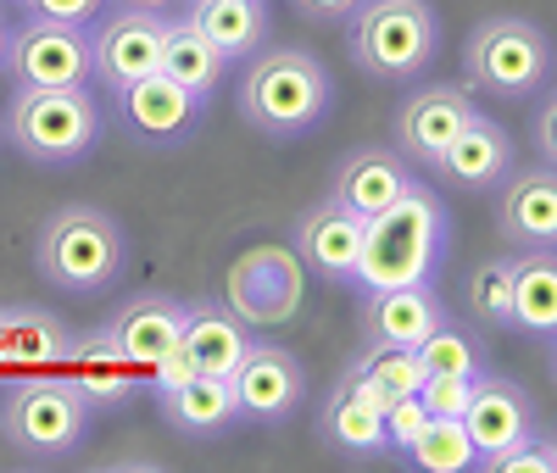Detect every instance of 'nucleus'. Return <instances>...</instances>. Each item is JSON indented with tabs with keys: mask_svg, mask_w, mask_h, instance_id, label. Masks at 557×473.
Wrapping results in <instances>:
<instances>
[{
	"mask_svg": "<svg viewBox=\"0 0 557 473\" xmlns=\"http://www.w3.org/2000/svg\"><path fill=\"white\" fill-rule=\"evenodd\" d=\"M117 107H123V123L146 139V146H184V139L196 134V123H201L207 95L184 89V84L168 78V73H151V78L128 84V89L117 95Z\"/></svg>",
	"mask_w": 557,
	"mask_h": 473,
	"instance_id": "14",
	"label": "nucleus"
},
{
	"mask_svg": "<svg viewBox=\"0 0 557 473\" xmlns=\"http://www.w3.org/2000/svg\"><path fill=\"white\" fill-rule=\"evenodd\" d=\"M17 7H23L28 17H51V23H78V28H89V23L107 12V0H17Z\"/></svg>",
	"mask_w": 557,
	"mask_h": 473,
	"instance_id": "36",
	"label": "nucleus"
},
{
	"mask_svg": "<svg viewBox=\"0 0 557 473\" xmlns=\"http://www.w3.org/2000/svg\"><path fill=\"white\" fill-rule=\"evenodd\" d=\"M407 189H412V162L396 146H357L330 173V201L351 207L362 223L380 217L385 207H396Z\"/></svg>",
	"mask_w": 557,
	"mask_h": 473,
	"instance_id": "13",
	"label": "nucleus"
},
{
	"mask_svg": "<svg viewBox=\"0 0 557 473\" xmlns=\"http://www.w3.org/2000/svg\"><path fill=\"white\" fill-rule=\"evenodd\" d=\"M507 301H513V257L480 262L469 273V284H462V307L491 328H507Z\"/></svg>",
	"mask_w": 557,
	"mask_h": 473,
	"instance_id": "32",
	"label": "nucleus"
},
{
	"mask_svg": "<svg viewBox=\"0 0 557 473\" xmlns=\"http://www.w3.org/2000/svg\"><path fill=\"white\" fill-rule=\"evenodd\" d=\"M89 435V401L51 373H28L23 385L0 401V440L28 462H57L73 457Z\"/></svg>",
	"mask_w": 557,
	"mask_h": 473,
	"instance_id": "6",
	"label": "nucleus"
},
{
	"mask_svg": "<svg viewBox=\"0 0 557 473\" xmlns=\"http://www.w3.org/2000/svg\"><path fill=\"white\" fill-rule=\"evenodd\" d=\"M296 12L312 17V23H341L357 12V0H296Z\"/></svg>",
	"mask_w": 557,
	"mask_h": 473,
	"instance_id": "38",
	"label": "nucleus"
},
{
	"mask_svg": "<svg viewBox=\"0 0 557 473\" xmlns=\"http://www.w3.org/2000/svg\"><path fill=\"white\" fill-rule=\"evenodd\" d=\"M357 385L374 396L380 407H391L396 396H412L418 390V378H424V362H418L412 346H380V340H362L357 362L346 368Z\"/></svg>",
	"mask_w": 557,
	"mask_h": 473,
	"instance_id": "29",
	"label": "nucleus"
},
{
	"mask_svg": "<svg viewBox=\"0 0 557 473\" xmlns=\"http://www.w3.org/2000/svg\"><path fill=\"white\" fill-rule=\"evenodd\" d=\"M178 12L218 45L223 62L257 57L262 45H268V34H273L268 0H178Z\"/></svg>",
	"mask_w": 557,
	"mask_h": 473,
	"instance_id": "24",
	"label": "nucleus"
},
{
	"mask_svg": "<svg viewBox=\"0 0 557 473\" xmlns=\"http://www.w3.org/2000/svg\"><path fill=\"white\" fill-rule=\"evenodd\" d=\"M107 7H134V12H178V0H107Z\"/></svg>",
	"mask_w": 557,
	"mask_h": 473,
	"instance_id": "39",
	"label": "nucleus"
},
{
	"mask_svg": "<svg viewBox=\"0 0 557 473\" xmlns=\"http://www.w3.org/2000/svg\"><path fill=\"white\" fill-rule=\"evenodd\" d=\"M67 328L39 307H0V373H51L67 357Z\"/></svg>",
	"mask_w": 557,
	"mask_h": 473,
	"instance_id": "26",
	"label": "nucleus"
},
{
	"mask_svg": "<svg viewBox=\"0 0 557 473\" xmlns=\"http://www.w3.org/2000/svg\"><path fill=\"white\" fill-rule=\"evenodd\" d=\"M67 385L89 401V412H101V407H123L134 396V378L139 368L107 340V328H96V335H84V340H67Z\"/></svg>",
	"mask_w": 557,
	"mask_h": 473,
	"instance_id": "23",
	"label": "nucleus"
},
{
	"mask_svg": "<svg viewBox=\"0 0 557 473\" xmlns=\"http://www.w3.org/2000/svg\"><path fill=\"white\" fill-rule=\"evenodd\" d=\"M485 373V368H480ZM480 373H424L418 378V401H424L435 418H462V407H469V396H474V378Z\"/></svg>",
	"mask_w": 557,
	"mask_h": 473,
	"instance_id": "33",
	"label": "nucleus"
},
{
	"mask_svg": "<svg viewBox=\"0 0 557 473\" xmlns=\"http://www.w3.org/2000/svg\"><path fill=\"white\" fill-rule=\"evenodd\" d=\"M535 151H541V167L557 162V101L541 89V112H535Z\"/></svg>",
	"mask_w": 557,
	"mask_h": 473,
	"instance_id": "37",
	"label": "nucleus"
},
{
	"mask_svg": "<svg viewBox=\"0 0 557 473\" xmlns=\"http://www.w3.org/2000/svg\"><path fill=\"white\" fill-rule=\"evenodd\" d=\"M507 328H519V335H530L552 351V340H557V257L552 251H519L513 257Z\"/></svg>",
	"mask_w": 557,
	"mask_h": 473,
	"instance_id": "27",
	"label": "nucleus"
},
{
	"mask_svg": "<svg viewBox=\"0 0 557 473\" xmlns=\"http://www.w3.org/2000/svg\"><path fill=\"white\" fill-rule=\"evenodd\" d=\"M318 435L341 457H385V407L368 396L351 373H341L335 390L318 407Z\"/></svg>",
	"mask_w": 557,
	"mask_h": 473,
	"instance_id": "21",
	"label": "nucleus"
},
{
	"mask_svg": "<svg viewBox=\"0 0 557 473\" xmlns=\"http://www.w3.org/2000/svg\"><path fill=\"white\" fill-rule=\"evenodd\" d=\"M552 78V39L530 17H485L462 39V84L502 95V101H524L541 95Z\"/></svg>",
	"mask_w": 557,
	"mask_h": 473,
	"instance_id": "7",
	"label": "nucleus"
},
{
	"mask_svg": "<svg viewBox=\"0 0 557 473\" xmlns=\"http://www.w3.org/2000/svg\"><path fill=\"white\" fill-rule=\"evenodd\" d=\"M552 468H557V446H552V435H535V430L485 462V473H552Z\"/></svg>",
	"mask_w": 557,
	"mask_h": 473,
	"instance_id": "34",
	"label": "nucleus"
},
{
	"mask_svg": "<svg viewBox=\"0 0 557 473\" xmlns=\"http://www.w3.org/2000/svg\"><path fill=\"white\" fill-rule=\"evenodd\" d=\"M7 146L34 167H73L101 146V107L89 89H12Z\"/></svg>",
	"mask_w": 557,
	"mask_h": 473,
	"instance_id": "5",
	"label": "nucleus"
},
{
	"mask_svg": "<svg viewBox=\"0 0 557 473\" xmlns=\"http://www.w3.org/2000/svg\"><path fill=\"white\" fill-rule=\"evenodd\" d=\"M178 346L190 351L196 373L228 378L240 368L251 335H246V323L228 312V301H184V335H178Z\"/></svg>",
	"mask_w": 557,
	"mask_h": 473,
	"instance_id": "25",
	"label": "nucleus"
},
{
	"mask_svg": "<svg viewBox=\"0 0 557 473\" xmlns=\"http://www.w3.org/2000/svg\"><path fill=\"white\" fill-rule=\"evenodd\" d=\"M451 246V217L430 184H418L385 207L380 217L362 223V257H357V284L362 290H391V284H424L435 278L441 257Z\"/></svg>",
	"mask_w": 557,
	"mask_h": 473,
	"instance_id": "2",
	"label": "nucleus"
},
{
	"mask_svg": "<svg viewBox=\"0 0 557 473\" xmlns=\"http://www.w3.org/2000/svg\"><path fill=\"white\" fill-rule=\"evenodd\" d=\"M162 39H168V12H134L117 7L89 28V84L123 95L128 84L162 73Z\"/></svg>",
	"mask_w": 557,
	"mask_h": 473,
	"instance_id": "10",
	"label": "nucleus"
},
{
	"mask_svg": "<svg viewBox=\"0 0 557 473\" xmlns=\"http://www.w3.org/2000/svg\"><path fill=\"white\" fill-rule=\"evenodd\" d=\"M7 34H12V28H7V17H0V62H7Z\"/></svg>",
	"mask_w": 557,
	"mask_h": 473,
	"instance_id": "40",
	"label": "nucleus"
},
{
	"mask_svg": "<svg viewBox=\"0 0 557 473\" xmlns=\"http://www.w3.org/2000/svg\"><path fill=\"white\" fill-rule=\"evenodd\" d=\"M162 73L178 78L184 89H196V95H212L223 84V57H218V45L184 17V12H168V39H162Z\"/></svg>",
	"mask_w": 557,
	"mask_h": 473,
	"instance_id": "28",
	"label": "nucleus"
},
{
	"mask_svg": "<svg viewBox=\"0 0 557 473\" xmlns=\"http://www.w3.org/2000/svg\"><path fill=\"white\" fill-rule=\"evenodd\" d=\"M401 457L412 468H424V473H469V468H480V451H474L469 430H462V418H430L424 435H418Z\"/></svg>",
	"mask_w": 557,
	"mask_h": 473,
	"instance_id": "30",
	"label": "nucleus"
},
{
	"mask_svg": "<svg viewBox=\"0 0 557 473\" xmlns=\"http://www.w3.org/2000/svg\"><path fill=\"white\" fill-rule=\"evenodd\" d=\"M184 335V301L178 296H162V290H146V296H128L112 318H107V340L134 362V368H151L162 362Z\"/></svg>",
	"mask_w": 557,
	"mask_h": 473,
	"instance_id": "20",
	"label": "nucleus"
},
{
	"mask_svg": "<svg viewBox=\"0 0 557 473\" xmlns=\"http://www.w3.org/2000/svg\"><path fill=\"white\" fill-rule=\"evenodd\" d=\"M507 167H513V134H507L496 117L474 112L446 139V151L435 157L430 173H441L457 189H496L507 178Z\"/></svg>",
	"mask_w": 557,
	"mask_h": 473,
	"instance_id": "19",
	"label": "nucleus"
},
{
	"mask_svg": "<svg viewBox=\"0 0 557 473\" xmlns=\"http://www.w3.org/2000/svg\"><path fill=\"white\" fill-rule=\"evenodd\" d=\"M162 418H168V430L178 435H190V440H218L228 435L240 423V401H235V385L218 373H190L184 385L162 390Z\"/></svg>",
	"mask_w": 557,
	"mask_h": 473,
	"instance_id": "22",
	"label": "nucleus"
},
{
	"mask_svg": "<svg viewBox=\"0 0 557 473\" xmlns=\"http://www.w3.org/2000/svg\"><path fill=\"white\" fill-rule=\"evenodd\" d=\"M290 251L301 257V267H312L330 284H357V257H362V217L341 201H318L296 217L290 228Z\"/></svg>",
	"mask_w": 557,
	"mask_h": 473,
	"instance_id": "15",
	"label": "nucleus"
},
{
	"mask_svg": "<svg viewBox=\"0 0 557 473\" xmlns=\"http://www.w3.org/2000/svg\"><path fill=\"white\" fill-rule=\"evenodd\" d=\"M228 385H235V401H240V423H285L307 401V368L285 346L251 340L240 368L228 373Z\"/></svg>",
	"mask_w": 557,
	"mask_h": 473,
	"instance_id": "11",
	"label": "nucleus"
},
{
	"mask_svg": "<svg viewBox=\"0 0 557 473\" xmlns=\"http://www.w3.org/2000/svg\"><path fill=\"white\" fill-rule=\"evenodd\" d=\"M307 296V267L290 246H257L246 257H235L223 284V301L246 328H278L301 312Z\"/></svg>",
	"mask_w": 557,
	"mask_h": 473,
	"instance_id": "9",
	"label": "nucleus"
},
{
	"mask_svg": "<svg viewBox=\"0 0 557 473\" xmlns=\"http://www.w3.org/2000/svg\"><path fill=\"white\" fill-rule=\"evenodd\" d=\"M34 262L45 284H57L62 296H101L128 267V234L112 212L89 201H67L45 217L34 240Z\"/></svg>",
	"mask_w": 557,
	"mask_h": 473,
	"instance_id": "3",
	"label": "nucleus"
},
{
	"mask_svg": "<svg viewBox=\"0 0 557 473\" xmlns=\"http://www.w3.org/2000/svg\"><path fill=\"white\" fill-rule=\"evenodd\" d=\"M462 430H469V440L480 451V468H485L502 446H513L519 435L535 430V401H530V390L519 385V378H502V373L485 368L474 378L469 407H462Z\"/></svg>",
	"mask_w": 557,
	"mask_h": 473,
	"instance_id": "16",
	"label": "nucleus"
},
{
	"mask_svg": "<svg viewBox=\"0 0 557 473\" xmlns=\"http://www.w3.org/2000/svg\"><path fill=\"white\" fill-rule=\"evenodd\" d=\"M441 318H446V301L435 290V278L391 284V290H362V307H357L362 340H380V346H418Z\"/></svg>",
	"mask_w": 557,
	"mask_h": 473,
	"instance_id": "17",
	"label": "nucleus"
},
{
	"mask_svg": "<svg viewBox=\"0 0 557 473\" xmlns=\"http://www.w3.org/2000/svg\"><path fill=\"white\" fill-rule=\"evenodd\" d=\"M330 107H335L330 67L301 45H262L257 57H246L235 89V112L246 117V128L268 139H301L330 117Z\"/></svg>",
	"mask_w": 557,
	"mask_h": 473,
	"instance_id": "1",
	"label": "nucleus"
},
{
	"mask_svg": "<svg viewBox=\"0 0 557 473\" xmlns=\"http://www.w3.org/2000/svg\"><path fill=\"white\" fill-rule=\"evenodd\" d=\"M430 418H435V412L418 401V396H396V401L385 407V451H407L418 435H424Z\"/></svg>",
	"mask_w": 557,
	"mask_h": 473,
	"instance_id": "35",
	"label": "nucleus"
},
{
	"mask_svg": "<svg viewBox=\"0 0 557 473\" xmlns=\"http://www.w3.org/2000/svg\"><path fill=\"white\" fill-rule=\"evenodd\" d=\"M496 228L502 240H513L519 251H552L557 246V178L552 167H524L496 184Z\"/></svg>",
	"mask_w": 557,
	"mask_h": 473,
	"instance_id": "18",
	"label": "nucleus"
},
{
	"mask_svg": "<svg viewBox=\"0 0 557 473\" xmlns=\"http://www.w3.org/2000/svg\"><path fill=\"white\" fill-rule=\"evenodd\" d=\"M0 73L12 89H89V28L28 17L7 34Z\"/></svg>",
	"mask_w": 557,
	"mask_h": 473,
	"instance_id": "8",
	"label": "nucleus"
},
{
	"mask_svg": "<svg viewBox=\"0 0 557 473\" xmlns=\"http://www.w3.org/2000/svg\"><path fill=\"white\" fill-rule=\"evenodd\" d=\"M441 57V17L430 0H357L351 62L374 84H418Z\"/></svg>",
	"mask_w": 557,
	"mask_h": 473,
	"instance_id": "4",
	"label": "nucleus"
},
{
	"mask_svg": "<svg viewBox=\"0 0 557 473\" xmlns=\"http://www.w3.org/2000/svg\"><path fill=\"white\" fill-rule=\"evenodd\" d=\"M412 351H418V362H424V373H480V368H485L480 340H474L457 318H441Z\"/></svg>",
	"mask_w": 557,
	"mask_h": 473,
	"instance_id": "31",
	"label": "nucleus"
},
{
	"mask_svg": "<svg viewBox=\"0 0 557 473\" xmlns=\"http://www.w3.org/2000/svg\"><path fill=\"white\" fill-rule=\"evenodd\" d=\"M474 112L480 107H474V89L469 84H424V89H412L407 101L396 107L391 139H396V151L412 167H435V157L446 151V139L469 123Z\"/></svg>",
	"mask_w": 557,
	"mask_h": 473,
	"instance_id": "12",
	"label": "nucleus"
}]
</instances>
